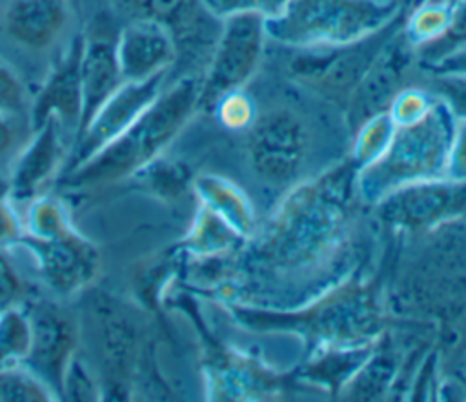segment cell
Here are the masks:
<instances>
[{"instance_id":"1","label":"cell","mask_w":466,"mask_h":402,"mask_svg":"<svg viewBox=\"0 0 466 402\" xmlns=\"http://www.w3.org/2000/svg\"><path fill=\"white\" fill-rule=\"evenodd\" d=\"M198 87L200 78L195 75L178 78L118 138L76 169L60 175V186L82 189L115 184L160 156L198 109Z\"/></svg>"},{"instance_id":"2","label":"cell","mask_w":466,"mask_h":402,"mask_svg":"<svg viewBox=\"0 0 466 402\" xmlns=\"http://www.w3.org/2000/svg\"><path fill=\"white\" fill-rule=\"evenodd\" d=\"M413 5L402 0H288L264 27L268 38L293 49L339 45L377 33Z\"/></svg>"},{"instance_id":"3","label":"cell","mask_w":466,"mask_h":402,"mask_svg":"<svg viewBox=\"0 0 466 402\" xmlns=\"http://www.w3.org/2000/svg\"><path fill=\"white\" fill-rule=\"evenodd\" d=\"M457 118L437 96L431 111L419 122L397 127L388 149L359 173V189L368 200L446 175Z\"/></svg>"},{"instance_id":"4","label":"cell","mask_w":466,"mask_h":402,"mask_svg":"<svg viewBox=\"0 0 466 402\" xmlns=\"http://www.w3.org/2000/svg\"><path fill=\"white\" fill-rule=\"evenodd\" d=\"M346 173L299 189L264 235L260 251L279 264L299 266L329 249L346 220Z\"/></svg>"},{"instance_id":"5","label":"cell","mask_w":466,"mask_h":402,"mask_svg":"<svg viewBox=\"0 0 466 402\" xmlns=\"http://www.w3.org/2000/svg\"><path fill=\"white\" fill-rule=\"evenodd\" d=\"M406 15H400L377 33L350 44L295 49L297 53L288 64L289 76L302 87L344 109L355 85L382 45L404 24Z\"/></svg>"},{"instance_id":"6","label":"cell","mask_w":466,"mask_h":402,"mask_svg":"<svg viewBox=\"0 0 466 402\" xmlns=\"http://www.w3.org/2000/svg\"><path fill=\"white\" fill-rule=\"evenodd\" d=\"M264 16L233 15L222 20L220 33L206 62L198 87V109L211 113L226 93L242 89L255 75L266 42Z\"/></svg>"},{"instance_id":"7","label":"cell","mask_w":466,"mask_h":402,"mask_svg":"<svg viewBox=\"0 0 466 402\" xmlns=\"http://www.w3.org/2000/svg\"><path fill=\"white\" fill-rule=\"evenodd\" d=\"M31 324V346L22 366L53 395L64 400V380L78 346V326L73 315L51 300L24 304Z\"/></svg>"},{"instance_id":"8","label":"cell","mask_w":466,"mask_h":402,"mask_svg":"<svg viewBox=\"0 0 466 402\" xmlns=\"http://www.w3.org/2000/svg\"><path fill=\"white\" fill-rule=\"evenodd\" d=\"M308 131L289 109H273L255 118L248 135V155L255 173L271 186L297 180L306 160Z\"/></svg>"},{"instance_id":"9","label":"cell","mask_w":466,"mask_h":402,"mask_svg":"<svg viewBox=\"0 0 466 402\" xmlns=\"http://www.w3.org/2000/svg\"><path fill=\"white\" fill-rule=\"evenodd\" d=\"M164 78L166 73H158L146 80L124 82L75 136L60 175L76 169L129 129V126L162 93Z\"/></svg>"},{"instance_id":"10","label":"cell","mask_w":466,"mask_h":402,"mask_svg":"<svg viewBox=\"0 0 466 402\" xmlns=\"http://www.w3.org/2000/svg\"><path fill=\"white\" fill-rule=\"evenodd\" d=\"M18 247L31 255L44 284L64 298L87 287L100 271L96 246L76 227L53 238L24 235Z\"/></svg>"},{"instance_id":"11","label":"cell","mask_w":466,"mask_h":402,"mask_svg":"<svg viewBox=\"0 0 466 402\" xmlns=\"http://www.w3.org/2000/svg\"><path fill=\"white\" fill-rule=\"evenodd\" d=\"M415 51L402 25L382 45L344 106L346 124L353 133L368 118L388 111L395 95L404 87L417 56Z\"/></svg>"},{"instance_id":"12","label":"cell","mask_w":466,"mask_h":402,"mask_svg":"<svg viewBox=\"0 0 466 402\" xmlns=\"http://www.w3.org/2000/svg\"><path fill=\"white\" fill-rule=\"evenodd\" d=\"M86 35L73 36L66 51L58 56L47 73L42 87L29 104V120L33 131L47 118H56L66 133H73V140L82 118V85H80V56Z\"/></svg>"},{"instance_id":"13","label":"cell","mask_w":466,"mask_h":402,"mask_svg":"<svg viewBox=\"0 0 466 402\" xmlns=\"http://www.w3.org/2000/svg\"><path fill=\"white\" fill-rule=\"evenodd\" d=\"M382 215L400 226H430L466 209V180L433 178L402 186L384 198Z\"/></svg>"},{"instance_id":"14","label":"cell","mask_w":466,"mask_h":402,"mask_svg":"<svg viewBox=\"0 0 466 402\" xmlns=\"http://www.w3.org/2000/svg\"><path fill=\"white\" fill-rule=\"evenodd\" d=\"M64 133L66 129L53 116L33 131L7 175L13 204L42 195V189L60 175L69 153Z\"/></svg>"},{"instance_id":"15","label":"cell","mask_w":466,"mask_h":402,"mask_svg":"<svg viewBox=\"0 0 466 402\" xmlns=\"http://www.w3.org/2000/svg\"><path fill=\"white\" fill-rule=\"evenodd\" d=\"M115 53L124 82L167 73L178 55L171 31L151 18H131L115 38Z\"/></svg>"},{"instance_id":"16","label":"cell","mask_w":466,"mask_h":402,"mask_svg":"<svg viewBox=\"0 0 466 402\" xmlns=\"http://www.w3.org/2000/svg\"><path fill=\"white\" fill-rule=\"evenodd\" d=\"M124 11L135 18H151L164 24L175 42L177 51L182 44L198 49H208L211 55L213 44L220 33L222 20L211 16L200 0H115Z\"/></svg>"},{"instance_id":"17","label":"cell","mask_w":466,"mask_h":402,"mask_svg":"<svg viewBox=\"0 0 466 402\" xmlns=\"http://www.w3.org/2000/svg\"><path fill=\"white\" fill-rule=\"evenodd\" d=\"M67 20V0H11L2 16V29L13 44L40 53L55 45Z\"/></svg>"},{"instance_id":"18","label":"cell","mask_w":466,"mask_h":402,"mask_svg":"<svg viewBox=\"0 0 466 402\" xmlns=\"http://www.w3.org/2000/svg\"><path fill=\"white\" fill-rule=\"evenodd\" d=\"M124 84L115 40L100 36H86L80 56V85H82V118L80 129L89 122L96 109Z\"/></svg>"},{"instance_id":"19","label":"cell","mask_w":466,"mask_h":402,"mask_svg":"<svg viewBox=\"0 0 466 402\" xmlns=\"http://www.w3.org/2000/svg\"><path fill=\"white\" fill-rule=\"evenodd\" d=\"M195 187L209 209L224 218L237 233H246L251 227V209L244 196L228 182L217 176H200Z\"/></svg>"},{"instance_id":"20","label":"cell","mask_w":466,"mask_h":402,"mask_svg":"<svg viewBox=\"0 0 466 402\" xmlns=\"http://www.w3.org/2000/svg\"><path fill=\"white\" fill-rule=\"evenodd\" d=\"M453 11L430 0H419L404 18L402 33L415 49H422L446 35Z\"/></svg>"},{"instance_id":"21","label":"cell","mask_w":466,"mask_h":402,"mask_svg":"<svg viewBox=\"0 0 466 402\" xmlns=\"http://www.w3.org/2000/svg\"><path fill=\"white\" fill-rule=\"evenodd\" d=\"M25 235L35 238H53L73 229V220L67 206L53 195H38L29 200L25 218Z\"/></svg>"},{"instance_id":"22","label":"cell","mask_w":466,"mask_h":402,"mask_svg":"<svg viewBox=\"0 0 466 402\" xmlns=\"http://www.w3.org/2000/svg\"><path fill=\"white\" fill-rule=\"evenodd\" d=\"M31 346V324L24 306L0 313V369L22 366Z\"/></svg>"},{"instance_id":"23","label":"cell","mask_w":466,"mask_h":402,"mask_svg":"<svg viewBox=\"0 0 466 402\" xmlns=\"http://www.w3.org/2000/svg\"><path fill=\"white\" fill-rule=\"evenodd\" d=\"M133 178L144 191L158 198H177L187 182V169L178 162H171L160 156L135 171Z\"/></svg>"},{"instance_id":"24","label":"cell","mask_w":466,"mask_h":402,"mask_svg":"<svg viewBox=\"0 0 466 402\" xmlns=\"http://www.w3.org/2000/svg\"><path fill=\"white\" fill-rule=\"evenodd\" d=\"M235 233L237 231L224 218H220L208 206H202L191 233L184 240V247L195 255L215 253L218 249L229 247L235 240Z\"/></svg>"},{"instance_id":"25","label":"cell","mask_w":466,"mask_h":402,"mask_svg":"<svg viewBox=\"0 0 466 402\" xmlns=\"http://www.w3.org/2000/svg\"><path fill=\"white\" fill-rule=\"evenodd\" d=\"M395 122L388 115V111H382L366 122H362L355 129V146H353V164L360 169L368 164L375 162L390 146L393 135H395Z\"/></svg>"},{"instance_id":"26","label":"cell","mask_w":466,"mask_h":402,"mask_svg":"<svg viewBox=\"0 0 466 402\" xmlns=\"http://www.w3.org/2000/svg\"><path fill=\"white\" fill-rule=\"evenodd\" d=\"M2 402H47L55 400L51 391L24 366L0 369Z\"/></svg>"},{"instance_id":"27","label":"cell","mask_w":466,"mask_h":402,"mask_svg":"<svg viewBox=\"0 0 466 402\" xmlns=\"http://www.w3.org/2000/svg\"><path fill=\"white\" fill-rule=\"evenodd\" d=\"M33 135L27 115L0 113V173L9 175L18 153Z\"/></svg>"},{"instance_id":"28","label":"cell","mask_w":466,"mask_h":402,"mask_svg":"<svg viewBox=\"0 0 466 402\" xmlns=\"http://www.w3.org/2000/svg\"><path fill=\"white\" fill-rule=\"evenodd\" d=\"M437 96L422 87H402L388 107V115L397 127L422 120L433 107Z\"/></svg>"},{"instance_id":"29","label":"cell","mask_w":466,"mask_h":402,"mask_svg":"<svg viewBox=\"0 0 466 402\" xmlns=\"http://www.w3.org/2000/svg\"><path fill=\"white\" fill-rule=\"evenodd\" d=\"M211 113H215L220 124L228 129L251 127L257 118L255 102L242 89L220 96Z\"/></svg>"},{"instance_id":"30","label":"cell","mask_w":466,"mask_h":402,"mask_svg":"<svg viewBox=\"0 0 466 402\" xmlns=\"http://www.w3.org/2000/svg\"><path fill=\"white\" fill-rule=\"evenodd\" d=\"M204 9L218 18H229L233 15H244V13H255L264 18L277 16L288 0H200Z\"/></svg>"},{"instance_id":"31","label":"cell","mask_w":466,"mask_h":402,"mask_svg":"<svg viewBox=\"0 0 466 402\" xmlns=\"http://www.w3.org/2000/svg\"><path fill=\"white\" fill-rule=\"evenodd\" d=\"M29 96L24 82L15 69L0 56V113L5 115H27Z\"/></svg>"},{"instance_id":"32","label":"cell","mask_w":466,"mask_h":402,"mask_svg":"<svg viewBox=\"0 0 466 402\" xmlns=\"http://www.w3.org/2000/svg\"><path fill=\"white\" fill-rule=\"evenodd\" d=\"M431 76V93L439 96L457 120H466V73H439Z\"/></svg>"},{"instance_id":"33","label":"cell","mask_w":466,"mask_h":402,"mask_svg":"<svg viewBox=\"0 0 466 402\" xmlns=\"http://www.w3.org/2000/svg\"><path fill=\"white\" fill-rule=\"evenodd\" d=\"M4 251L0 249V313L27 302V284Z\"/></svg>"},{"instance_id":"34","label":"cell","mask_w":466,"mask_h":402,"mask_svg":"<svg viewBox=\"0 0 466 402\" xmlns=\"http://www.w3.org/2000/svg\"><path fill=\"white\" fill-rule=\"evenodd\" d=\"M464 44H466V0H462L457 5V9L453 13L451 25L446 31V35L442 38H439L437 42L420 49V62H431Z\"/></svg>"},{"instance_id":"35","label":"cell","mask_w":466,"mask_h":402,"mask_svg":"<svg viewBox=\"0 0 466 402\" xmlns=\"http://www.w3.org/2000/svg\"><path fill=\"white\" fill-rule=\"evenodd\" d=\"M96 400L100 391L78 358H73L64 380V400Z\"/></svg>"},{"instance_id":"36","label":"cell","mask_w":466,"mask_h":402,"mask_svg":"<svg viewBox=\"0 0 466 402\" xmlns=\"http://www.w3.org/2000/svg\"><path fill=\"white\" fill-rule=\"evenodd\" d=\"M25 235L24 220L18 216L9 198L0 200V249L18 247V242Z\"/></svg>"},{"instance_id":"37","label":"cell","mask_w":466,"mask_h":402,"mask_svg":"<svg viewBox=\"0 0 466 402\" xmlns=\"http://www.w3.org/2000/svg\"><path fill=\"white\" fill-rule=\"evenodd\" d=\"M444 176L459 182L466 180V120H457Z\"/></svg>"},{"instance_id":"38","label":"cell","mask_w":466,"mask_h":402,"mask_svg":"<svg viewBox=\"0 0 466 402\" xmlns=\"http://www.w3.org/2000/svg\"><path fill=\"white\" fill-rule=\"evenodd\" d=\"M420 69L426 71L428 75L466 73V44L451 49L450 53H446L431 62H420Z\"/></svg>"},{"instance_id":"39","label":"cell","mask_w":466,"mask_h":402,"mask_svg":"<svg viewBox=\"0 0 466 402\" xmlns=\"http://www.w3.org/2000/svg\"><path fill=\"white\" fill-rule=\"evenodd\" d=\"M2 198H9V178L0 173V200Z\"/></svg>"},{"instance_id":"40","label":"cell","mask_w":466,"mask_h":402,"mask_svg":"<svg viewBox=\"0 0 466 402\" xmlns=\"http://www.w3.org/2000/svg\"><path fill=\"white\" fill-rule=\"evenodd\" d=\"M430 2H435V4H441V5H444L446 9H450V11H453L455 13V9H457V5L462 2V0H430Z\"/></svg>"},{"instance_id":"41","label":"cell","mask_w":466,"mask_h":402,"mask_svg":"<svg viewBox=\"0 0 466 402\" xmlns=\"http://www.w3.org/2000/svg\"><path fill=\"white\" fill-rule=\"evenodd\" d=\"M402 2H411V4H417L419 0H402Z\"/></svg>"}]
</instances>
